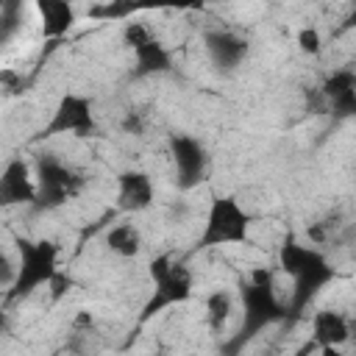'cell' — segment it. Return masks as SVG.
<instances>
[{"label":"cell","instance_id":"1","mask_svg":"<svg viewBox=\"0 0 356 356\" xmlns=\"http://www.w3.org/2000/svg\"><path fill=\"white\" fill-rule=\"evenodd\" d=\"M281 264L295 278L292 312H300L309 303V298L317 292V286L331 278V267L325 264V259L320 253H314L312 248H303L295 242H286L281 248Z\"/></svg>","mask_w":356,"mask_h":356},{"label":"cell","instance_id":"2","mask_svg":"<svg viewBox=\"0 0 356 356\" xmlns=\"http://www.w3.org/2000/svg\"><path fill=\"white\" fill-rule=\"evenodd\" d=\"M81 189H83V178L78 170H72L53 153L39 156V189L33 197V200H39V206H44V209L61 206L64 200L75 197Z\"/></svg>","mask_w":356,"mask_h":356},{"label":"cell","instance_id":"3","mask_svg":"<svg viewBox=\"0 0 356 356\" xmlns=\"http://www.w3.org/2000/svg\"><path fill=\"white\" fill-rule=\"evenodd\" d=\"M19 253L22 264L11 281V298L28 295L56 275V248L50 242H19Z\"/></svg>","mask_w":356,"mask_h":356},{"label":"cell","instance_id":"4","mask_svg":"<svg viewBox=\"0 0 356 356\" xmlns=\"http://www.w3.org/2000/svg\"><path fill=\"white\" fill-rule=\"evenodd\" d=\"M242 300H245V325H242V337L256 334L261 325H267L270 320H275L281 314V306L275 300V289H273V273L267 270H256L250 284L242 289Z\"/></svg>","mask_w":356,"mask_h":356},{"label":"cell","instance_id":"5","mask_svg":"<svg viewBox=\"0 0 356 356\" xmlns=\"http://www.w3.org/2000/svg\"><path fill=\"white\" fill-rule=\"evenodd\" d=\"M248 234V214L239 209L236 200L231 197H220L214 200L211 211H209V222H206V231H203V248H211V245H234V242H242Z\"/></svg>","mask_w":356,"mask_h":356},{"label":"cell","instance_id":"6","mask_svg":"<svg viewBox=\"0 0 356 356\" xmlns=\"http://www.w3.org/2000/svg\"><path fill=\"white\" fill-rule=\"evenodd\" d=\"M153 278H156V298L147 306V314H153V309H161L167 303L184 300L192 289V278L181 264H172L170 256H161L153 261Z\"/></svg>","mask_w":356,"mask_h":356},{"label":"cell","instance_id":"7","mask_svg":"<svg viewBox=\"0 0 356 356\" xmlns=\"http://www.w3.org/2000/svg\"><path fill=\"white\" fill-rule=\"evenodd\" d=\"M170 147H172L181 186H195L206 172V153H203L200 142L192 136H172Z\"/></svg>","mask_w":356,"mask_h":356},{"label":"cell","instance_id":"8","mask_svg":"<svg viewBox=\"0 0 356 356\" xmlns=\"http://www.w3.org/2000/svg\"><path fill=\"white\" fill-rule=\"evenodd\" d=\"M92 111H89V103L83 97H64L53 122L47 125V134H61V131H72V134H89L92 131Z\"/></svg>","mask_w":356,"mask_h":356},{"label":"cell","instance_id":"9","mask_svg":"<svg viewBox=\"0 0 356 356\" xmlns=\"http://www.w3.org/2000/svg\"><path fill=\"white\" fill-rule=\"evenodd\" d=\"M206 47H209V56H211L214 67H220L225 72H231L234 67H239V61L248 53L245 39H239L231 31H214V33H209L206 36Z\"/></svg>","mask_w":356,"mask_h":356},{"label":"cell","instance_id":"10","mask_svg":"<svg viewBox=\"0 0 356 356\" xmlns=\"http://www.w3.org/2000/svg\"><path fill=\"white\" fill-rule=\"evenodd\" d=\"M36 197V186L28 178V167L22 161H11L0 175V206L31 203Z\"/></svg>","mask_w":356,"mask_h":356},{"label":"cell","instance_id":"11","mask_svg":"<svg viewBox=\"0 0 356 356\" xmlns=\"http://www.w3.org/2000/svg\"><path fill=\"white\" fill-rule=\"evenodd\" d=\"M153 200V184L145 172H122L120 175V206L128 211H139L150 206Z\"/></svg>","mask_w":356,"mask_h":356},{"label":"cell","instance_id":"12","mask_svg":"<svg viewBox=\"0 0 356 356\" xmlns=\"http://www.w3.org/2000/svg\"><path fill=\"white\" fill-rule=\"evenodd\" d=\"M312 325H314V339H317L325 350H328L331 345L345 342L348 334H350V325H348V320H345L339 312H317L314 320H312Z\"/></svg>","mask_w":356,"mask_h":356},{"label":"cell","instance_id":"13","mask_svg":"<svg viewBox=\"0 0 356 356\" xmlns=\"http://www.w3.org/2000/svg\"><path fill=\"white\" fill-rule=\"evenodd\" d=\"M353 86H356V81H353V75L350 72H337L328 83H325V97L331 100V106H334V111H339V114H353V108H356V92H353Z\"/></svg>","mask_w":356,"mask_h":356},{"label":"cell","instance_id":"14","mask_svg":"<svg viewBox=\"0 0 356 356\" xmlns=\"http://www.w3.org/2000/svg\"><path fill=\"white\" fill-rule=\"evenodd\" d=\"M47 36H61L72 25V6L67 0H36Z\"/></svg>","mask_w":356,"mask_h":356},{"label":"cell","instance_id":"15","mask_svg":"<svg viewBox=\"0 0 356 356\" xmlns=\"http://www.w3.org/2000/svg\"><path fill=\"white\" fill-rule=\"evenodd\" d=\"M134 56H136V67L139 72H159V70H167L170 67V56L167 50L150 36L147 42H142L139 47H134Z\"/></svg>","mask_w":356,"mask_h":356},{"label":"cell","instance_id":"16","mask_svg":"<svg viewBox=\"0 0 356 356\" xmlns=\"http://www.w3.org/2000/svg\"><path fill=\"white\" fill-rule=\"evenodd\" d=\"M106 242H108V248H111L114 253H120V256H134V253L139 250V245H142L139 231H136L134 225H128V222L114 225V228L108 231Z\"/></svg>","mask_w":356,"mask_h":356},{"label":"cell","instance_id":"17","mask_svg":"<svg viewBox=\"0 0 356 356\" xmlns=\"http://www.w3.org/2000/svg\"><path fill=\"white\" fill-rule=\"evenodd\" d=\"M164 6H170V8H200L203 0H128V3H120V6H108L106 14L120 17V14H128V11H136V8H164Z\"/></svg>","mask_w":356,"mask_h":356},{"label":"cell","instance_id":"18","mask_svg":"<svg viewBox=\"0 0 356 356\" xmlns=\"http://www.w3.org/2000/svg\"><path fill=\"white\" fill-rule=\"evenodd\" d=\"M206 312H209V323H211V328L220 331V328L225 325L228 314H231V298H228L225 292H214V295L209 298V303H206Z\"/></svg>","mask_w":356,"mask_h":356},{"label":"cell","instance_id":"19","mask_svg":"<svg viewBox=\"0 0 356 356\" xmlns=\"http://www.w3.org/2000/svg\"><path fill=\"white\" fill-rule=\"evenodd\" d=\"M298 42H300V47L306 53H320V33L314 28H303L300 36H298Z\"/></svg>","mask_w":356,"mask_h":356},{"label":"cell","instance_id":"20","mask_svg":"<svg viewBox=\"0 0 356 356\" xmlns=\"http://www.w3.org/2000/svg\"><path fill=\"white\" fill-rule=\"evenodd\" d=\"M14 267H11V261H8V256L0 250V286H8L11 281H14Z\"/></svg>","mask_w":356,"mask_h":356},{"label":"cell","instance_id":"21","mask_svg":"<svg viewBox=\"0 0 356 356\" xmlns=\"http://www.w3.org/2000/svg\"><path fill=\"white\" fill-rule=\"evenodd\" d=\"M0 6H3V0H0Z\"/></svg>","mask_w":356,"mask_h":356}]
</instances>
